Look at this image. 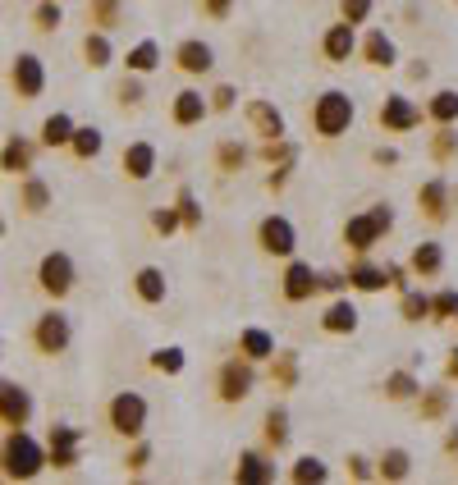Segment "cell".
<instances>
[{"label": "cell", "mask_w": 458, "mask_h": 485, "mask_svg": "<svg viewBox=\"0 0 458 485\" xmlns=\"http://www.w3.org/2000/svg\"><path fill=\"white\" fill-rule=\"evenodd\" d=\"M124 174L138 179V183L151 179V174H156V147H151V142H128V147H124Z\"/></svg>", "instance_id": "9a60e30c"}, {"label": "cell", "mask_w": 458, "mask_h": 485, "mask_svg": "<svg viewBox=\"0 0 458 485\" xmlns=\"http://www.w3.org/2000/svg\"><path fill=\"white\" fill-rule=\"evenodd\" d=\"M151 225H156L160 234H170V229H179V211H156V215H151Z\"/></svg>", "instance_id": "7dc6e473"}, {"label": "cell", "mask_w": 458, "mask_h": 485, "mask_svg": "<svg viewBox=\"0 0 458 485\" xmlns=\"http://www.w3.org/2000/svg\"><path fill=\"white\" fill-rule=\"evenodd\" d=\"M0 421L5 426H28L33 421V394L10 381H0Z\"/></svg>", "instance_id": "ba28073f"}, {"label": "cell", "mask_w": 458, "mask_h": 485, "mask_svg": "<svg viewBox=\"0 0 458 485\" xmlns=\"http://www.w3.org/2000/svg\"><path fill=\"white\" fill-rule=\"evenodd\" d=\"M124 65H128V73H151V69L160 65V46H156V42H138V46L124 56Z\"/></svg>", "instance_id": "484cf974"}, {"label": "cell", "mask_w": 458, "mask_h": 485, "mask_svg": "<svg viewBox=\"0 0 458 485\" xmlns=\"http://www.w3.org/2000/svg\"><path fill=\"white\" fill-rule=\"evenodd\" d=\"M422 316H431V298L426 293H408L403 298V320H422Z\"/></svg>", "instance_id": "b9f144b4"}, {"label": "cell", "mask_w": 458, "mask_h": 485, "mask_svg": "<svg viewBox=\"0 0 458 485\" xmlns=\"http://www.w3.org/2000/svg\"><path fill=\"white\" fill-rule=\"evenodd\" d=\"M175 60H179L183 73H206V69L215 65V50H211L206 42H198V37H188V42H179Z\"/></svg>", "instance_id": "5bb4252c"}, {"label": "cell", "mask_w": 458, "mask_h": 485, "mask_svg": "<svg viewBox=\"0 0 458 485\" xmlns=\"http://www.w3.org/2000/svg\"><path fill=\"white\" fill-rule=\"evenodd\" d=\"M37 284H42V293H50V298H65V293L74 289V257L69 252H46L42 266H37Z\"/></svg>", "instance_id": "5b68a950"}, {"label": "cell", "mask_w": 458, "mask_h": 485, "mask_svg": "<svg viewBox=\"0 0 458 485\" xmlns=\"http://www.w3.org/2000/svg\"><path fill=\"white\" fill-rule=\"evenodd\" d=\"M445 403H449V394H445V389L426 394V398H422V417H440V412H445Z\"/></svg>", "instance_id": "bcb514c9"}, {"label": "cell", "mask_w": 458, "mask_h": 485, "mask_svg": "<svg viewBox=\"0 0 458 485\" xmlns=\"http://www.w3.org/2000/svg\"><path fill=\"white\" fill-rule=\"evenodd\" d=\"M206 111H211V101H206L202 92H179V96H175V124H183V128L202 124Z\"/></svg>", "instance_id": "d6986e66"}, {"label": "cell", "mask_w": 458, "mask_h": 485, "mask_svg": "<svg viewBox=\"0 0 458 485\" xmlns=\"http://www.w3.org/2000/svg\"><path fill=\"white\" fill-rule=\"evenodd\" d=\"M371 10H376V0H339V14H344V23H367L371 19Z\"/></svg>", "instance_id": "8d00e7d4"}, {"label": "cell", "mask_w": 458, "mask_h": 485, "mask_svg": "<svg viewBox=\"0 0 458 485\" xmlns=\"http://www.w3.org/2000/svg\"><path fill=\"white\" fill-rule=\"evenodd\" d=\"M385 394L390 398H413L417 394V375L413 371H394L390 381H385Z\"/></svg>", "instance_id": "d590c367"}, {"label": "cell", "mask_w": 458, "mask_h": 485, "mask_svg": "<svg viewBox=\"0 0 458 485\" xmlns=\"http://www.w3.org/2000/svg\"><path fill=\"white\" fill-rule=\"evenodd\" d=\"M111 426L120 430V435L138 440L143 430H147V398H143L138 389H124V394H115V398H111Z\"/></svg>", "instance_id": "277c9868"}, {"label": "cell", "mask_w": 458, "mask_h": 485, "mask_svg": "<svg viewBox=\"0 0 458 485\" xmlns=\"http://www.w3.org/2000/svg\"><path fill=\"white\" fill-rule=\"evenodd\" d=\"M179 220H183L188 229H198V225H202V211H198L193 193H179Z\"/></svg>", "instance_id": "ee69618b"}, {"label": "cell", "mask_w": 458, "mask_h": 485, "mask_svg": "<svg viewBox=\"0 0 458 485\" xmlns=\"http://www.w3.org/2000/svg\"><path fill=\"white\" fill-rule=\"evenodd\" d=\"M238 353H244L248 362H261V358H276V339L271 335H266V330H244V335H238Z\"/></svg>", "instance_id": "7402d4cb"}, {"label": "cell", "mask_w": 458, "mask_h": 485, "mask_svg": "<svg viewBox=\"0 0 458 485\" xmlns=\"http://www.w3.org/2000/svg\"><path fill=\"white\" fill-rule=\"evenodd\" d=\"M92 23H97V28L105 33V28H115V23H120V0H92Z\"/></svg>", "instance_id": "e575fe53"}, {"label": "cell", "mask_w": 458, "mask_h": 485, "mask_svg": "<svg viewBox=\"0 0 458 485\" xmlns=\"http://www.w3.org/2000/svg\"><path fill=\"white\" fill-rule=\"evenodd\" d=\"M42 467H46L42 444H37L23 426H14V430H10V440L0 444V472H5L10 481H33Z\"/></svg>", "instance_id": "6da1fadb"}, {"label": "cell", "mask_w": 458, "mask_h": 485, "mask_svg": "<svg viewBox=\"0 0 458 485\" xmlns=\"http://www.w3.org/2000/svg\"><path fill=\"white\" fill-rule=\"evenodd\" d=\"M326 60H335V65H344L348 56L358 50V33H353V23H335V28L326 33Z\"/></svg>", "instance_id": "2e32d148"}, {"label": "cell", "mask_w": 458, "mask_h": 485, "mask_svg": "<svg viewBox=\"0 0 458 485\" xmlns=\"http://www.w3.org/2000/svg\"><path fill=\"white\" fill-rule=\"evenodd\" d=\"M348 284L353 289H362V293H376V289H385L390 284V271H381V266H353V271H348Z\"/></svg>", "instance_id": "d4e9b609"}, {"label": "cell", "mask_w": 458, "mask_h": 485, "mask_svg": "<svg viewBox=\"0 0 458 485\" xmlns=\"http://www.w3.org/2000/svg\"><path fill=\"white\" fill-rule=\"evenodd\" d=\"M321 326H326L330 335H353V330H358V307L348 303V298H339V303H330V307H326Z\"/></svg>", "instance_id": "ffe728a7"}, {"label": "cell", "mask_w": 458, "mask_h": 485, "mask_svg": "<svg viewBox=\"0 0 458 485\" xmlns=\"http://www.w3.org/2000/svg\"><path fill=\"white\" fill-rule=\"evenodd\" d=\"M10 83H14V92H19L23 101L42 96V88H46V65L33 56V50H23V56L14 60V69H10Z\"/></svg>", "instance_id": "52a82bcc"}, {"label": "cell", "mask_w": 458, "mask_h": 485, "mask_svg": "<svg viewBox=\"0 0 458 485\" xmlns=\"http://www.w3.org/2000/svg\"><path fill=\"white\" fill-rule=\"evenodd\" d=\"M74 156L78 160H97L101 156V147H105V138H101V128H74Z\"/></svg>", "instance_id": "f546056e"}, {"label": "cell", "mask_w": 458, "mask_h": 485, "mask_svg": "<svg viewBox=\"0 0 458 485\" xmlns=\"http://www.w3.org/2000/svg\"><path fill=\"white\" fill-rule=\"evenodd\" d=\"M23 206H28L33 215H42L50 206V188L42 179H28V183H23Z\"/></svg>", "instance_id": "836d02e7"}, {"label": "cell", "mask_w": 458, "mask_h": 485, "mask_svg": "<svg viewBox=\"0 0 458 485\" xmlns=\"http://www.w3.org/2000/svg\"><path fill=\"white\" fill-rule=\"evenodd\" d=\"M257 238H261V248L271 252V257H289V252H293V242H299V238H293V225L284 220V215H266Z\"/></svg>", "instance_id": "30bf717a"}, {"label": "cell", "mask_w": 458, "mask_h": 485, "mask_svg": "<svg viewBox=\"0 0 458 485\" xmlns=\"http://www.w3.org/2000/svg\"><path fill=\"white\" fill-rule=\"evenodd\" d=\"M440 266H445L440 242H417V252H413V271H417V275H440Z\"/></svg>", "instance_id": "83f0119b"}, {"label": "cell", "mask_w": 458, "mask_h": 485, "mask_svg": "<svg viewBox=\"0 0 458 485\" xmlns=\"http://www.w3.org/2000/svg\"><path fill=\"white\" fill-rule=\"evenodd\" d=\"M124 463H128V472H143V467L151 463V449H147V444H138V449H133V453L124 458Z\"/></svg>", "instance_id": "c3c4849f"}, {"label": "cell", "mask_w": 458, "mask_h": 485, "mask_svg": "<svg viewBox=\"0 0 458 485\" xmlns=\"http://www.w3.org/2000/svg\"><path fill=\"white\" fill-rule=\"evenodd\" d=\"M326 463L321 458H299V467H293V481H326Z\"/></svg>", "instance_id": "f35d334b"}, {"label": "cell", "mask_w": 458, "mask_h": 485, "mask_svg": "<svg viewBox=\"0 0 458 485\" xmlns=\"http://www.w3.org/2000/svg\"><path fill=\"white\" fill-rule=\"evenodd\" d=\"M248 119L257 124V133H261V138H271V142H280V138H284V115L276 111V105L252 101V105H248Z\"/></svg>", "instance_id": "ac0fdd59"}, {"label": "cell", "mask_w": 458, "mask_h": 485, "mask_svg": "<svg viewBox=\"0 0 458 485\" xmlns=\"http://www.w3.org/2000/svg\"><path fill=\"white\" fill-rule=\"evenodd\" d=\"M353 101H348L344 92H321L316 96V105H312V124H316V133L321 138H339V133H348L353 128Z\"/></svg>", "instance_id": "7a4b0ae2"}, {"label": "cell", "mask_w": 458, "mask_h": 485, "mask_svg": "<svg viewBox=\"0 0 458 485\" xmlns=\"http://www.w3.org/2000/svg\"><path fill=\"white\" fill-rule=\"evenodd\" d=\"M394 225V211L390 206H376V211H367V215H353V220L344 225V242L348 248H358V252H367V248H376L381 242V234Z\"/></svg>", "instance_id": "3957f363"}, {"label": "cell", "mask_w": 458, "mask_h": 485, "mask_svg": "<svg viewBox=\"0 0 458 485\" xmlns=\"http://www.w3.org/2000/svg\"><path fill=\"white\" fill-rule=\"evenodd\" d=\"M202 10H206L211 19H229V10H234V0H202Z\"/></svg>", "instance_id": "681fc988"}, {"label": "cell", "mask_w": 458, "mask_h": 485, "mask_svg": "<svg viewBox=\"0 0 458 485\" xmlns=\"http://www.w3.org/2000/svg\"><path fill=\"white\" fill-rule=\"evenodd\" d=\"M431 316H458V293L454 289L436 293V298H431Z\"/></svg>", "instance_id": "7bdbcfd3"}, {"label": "cell", "mask_w": 458, "mask_h": 485, "mask_svg": "<svg viewBox=\"0 0 458 485\" xmlns=\"http://www.w3.org/2000/svg\"><path fill=\"white\" fill-rule=\"evenodd\" d=\"M42 142H46V147H69V142H74V119H69V115H50V119L42 124Z\"/></svg>", "instance_id": "4316f807"}, {"label": "cell", "mask_w": 458, "mask_h": 485, "mask_svg": "<svg viewBox=\"0 0 458 485\" xmlns=\"http://www.w3.org/2000/svg\"><path fill=\"white\" fill-rule=\"evenodd\" d=\"M248 394H252V362H225V371H221V398L238 403Z\"/></svg>", "instance_id": "4fadbf2b"}, {"label": "cell", "mask_w": 458, "mask_h": 485, "mask_svg": "<svg viewBox=\"0 0 458 485\" xmlns=\"http://www.w3.org/2000/svg\"><path fill=\"white\" fill-rule=\"evenodd\" d=\"M83 56H88V65H92V69H105V65L115 60V50H111V37H105L101 28H97V33H88V42H83Z\"/></svg>", "instance_id": "f1b7e54d"}, {"label": "cell", "mask_w": 458, "mask_h": 485, "mask_svg": "<svg viewBox=\"0 0 458 485\" xmlns=\"http://www.w3.org/2000/svg\"><path fill=\"white\" fill-rule=\"evenodd\" d=\"M458 151V138H454V133H440V138H436V156H454Z\"/></svg>", "instance_id": "816d5d0a"}, {"label": "cell", "mask_w": 458, "mask_h": 485, "mask_svg": "<svg viewBox=\"0 0 458 485\" xmlns=\"http://www.w3.org/2000/svg\"><path fill=\"white\" fill-rule=\"evenodd\" d=\"M445 197H449V188H445L440 179H431V183H422V193H417L422 211H426V215H436V220H445Z\"/></svg>", "instance_id": "4dcf8cb0"}, {"label": "cell", "mask_w": 458, "mask_h": 485, "mask_svg": "<svg viewBox=\"0 0 458 485\" xmlns=\"http://www.w3.org/2000/svg\"><path fill=\"white\" fill-rule=\"evenodd\" d=\"M244 485H266V481H276V463H266L261 453H244L238 458V472H234Z\"/></svg>", "instance_id": "44dd1931"}, {"label": "cell", "mask_w": 458, "mask_h": 485, "mask_svg": "<svg viewBox=\"0 0 458 485\" xmlns=\"http://www.w3.org/2000/svg\"><path fill=\"white\" fill-rule=\"evenodd\" d=\"M408 467H413V458L403 453V449H390V453L381 458V476H385V481H403V476H408Z\"/></svg>", "instance_id": "d6a6232c"}, {"label": "cell", "mask_w": 458, "mask_h": 485, "mask_svg": "<svg viewBox=\"0 0 458 485\" xmlns=\"http://www.w3.org/2000/svg\"><path fill=\"white\" fill-rule=\"evenodd\" d=\"M0 170L5 174H28L33 170V142L28 138H10L0 147Z\"/></svg>", "instance_id": "e0dca14e"}, {"label": "cell", "mask_w": 458, "mask_h": 485, "mask_svg": "<svg viewBox=\"0 0 458 485\" xmlns=\"http://www.w3.org/2000/svg\"><path fill=\"white\" fill-rule=\"evenodd\" d=\"M33 339H37V348H42L46 358L65 353V348H69V339H74L69 316H65V312H46V316H37V330H33Z\"/></svg>", "instance_id": "8992f818"}, {"label": "cell", "mask_w": 458, "mask_h": 485, "mask_svg": "<svg viewBox=\"0 0 458 485\" xmlns=\"http://www.w3.org/2000/svg\"><path fill=\"white\" fill-rule=\"evenodd\" d=\"M33 19H37V28H42V33H56L65 14H60V5H56V0H42V5H37V14H33Z\"/></svg>", "instance_id": "74e56055"}, {"label": "cell", "mask_w": 458, "mask_h": 485, "mask_svg": "<svg viewBox=\"0 0 458 485\" xmlns=\"http://www.w3.org/2000/svg\"><path fill=\"white\" fill-rule=\"evenodd\" d=\"M120 101H124V105H128V101H143V88H138V83H124V88H120Z\"/></svg>", "instance_id": "f5cc1de1"}, {"label": "cell", "mask_w": 458, "mask_h": 485, "mask_svg": "<svg viewBox=\"0 0 458 485\" xmlns=\"http://www.w3.org/2000/svg\"><path fill=\"white\" fill-rule=\"evenodd\" d=\"M266 440H271L276 449L289 440V417H284V412H271V417H266Z\"/></svg>", "instance_id": "60d3db41"}, {"label": "cell", "mask_w": 458, "mask_h": 485, "mask_svg": "<svg viewBox=\"0 0 458 485\" xmlns=\"http://www.w3.org/2000/svg\"><path fill=\"white\" fill-rule=\"evenodd\" d=\"M244 160H248V151L238 147V142H225V147H221V166H225V170H238Z\"/></svg>", "instance_id": "f6af8a7d"}, {"label": "cell", "mask_w": 458, "mask_h": 485, "mask_svg": "<svg viewBox=\"0 0 458 485\" xmlns=\"http://www.w3.org/2000/svg\"><path fill=\"white\" fill-rule=\"evenodd\" d=\"M78 444H83V435H78L74 426H56L50 430V453H46V463L56 467V472H69L78 463Z\"/></svg>", "instance_id": "9c48e42d"}, {"label": "cell", "mask_w": 458, "mask_h": 485, "mask_svg": "<svg viewBox=\"0 0 458 485\" xmlns=\"http://www.w3.org/2000/svg\"><path fill=\"white\" fill-rule=\"evenodd\" d=\"M280 381H293V358H280Z\"/></svg>", "instance_id": "db71d44e"}, {"label": "cell", "mask_w": 458, "mask_h": 485, "mask_svg": "<svg viewBox=\"0 0 458 485\" xmlns=\"http://www.w3.org/2000/svg\"><path fill=\"white\" fill-rule=\"evenodd\" d=\"M431 119H436V124H454L458 119V92H436V96H431Z\"/></svg>", "instance_id": "1f68e13d"}, {"label": "cell", "mask_w": 458, "mask_h": 485, "mask_svg": "<svg viewBox=\"0 0 458 485\" xmlns=\"http://www.w3.org/2000/svg\"><path fill=\"white\" fill-rule=\"evenodd\" d=\"M362 56H367V65H376V69H390V65H394V42H390L385 33H367Z\"/></svg>", "instance_id": "cb8c5ba5"}, {"label": "cell", "mask_w": 458, "mask_h": 485, "mask_svg": "<svg viewBox=\"0 0 458 485\" xmlns=\"http://www.w3.org/2000/svg\"><path fill=\"white\" fill-rule=\"evenodd\" d=\"M316 289H321V275L312 271L307 261H293L289 271H284V298H289V303H307Z\"/></svg>", "instance_id": "8fae6325"}, {"label": "cell", "mask_w": 458, "mask_h": 485, "mask_svg": "<svg viewBox=\"0 0 458 485\" xmlns=\"http://www.w3.org/2000/svg\"><path fill=\"white\" fill-rule=\"evenodd\" d=\"M234 96H238L234 88H215V92H211V105H215V111H229V105H234Z\"/></svg>", "instance_id": "f907efd6"}, {"label": "cell", "mask_w": 458, "mask_h": 485, "mask_svg": "<svg viewBox=\"0 0 458 485\" xmlns=\"http://www.w3.org/2000/svg\"><path fill=\"white\" fill-rule=\"evenodd\" d=\"M449 375H454V381H458V348H454V353H449Z\"/></svg>", "instance_id": "11a10c76"}, {"label": "cell", "mask_w": 458, "mask_h": 485, "mask_svg": "<svg viewBox=\"0 0 458 485\" xmlns=\"http://www.w3.org/2000/svg\"><path fill=\"white\" fill-rule=\"evenodd\" d=\"M133 284H138V298H143V303H166V271H156V266H143Z\"/></svg>", "instance_id": "603a6c76"}, {"label": "cell", "mask_w": 458, "mask_h": 485, "mask_svg": "<svg viewBox=\"0 0 458 485\" xmlns=\"http://www.w3.org/2000/svg\"><path fill=\"white\" fill-rule=\"evenodd\" d=\"M151 366H156V371H166V375L183 371V348H160V353L151 358Z\"/></svg>", "instance_id": "ab89813d"}, {"label": "cell", "mask_w": 458, "mask_h": 485, "mask_svg": "<svg viewBox=\"0 0 458 485\" xmlns=\"http://www.w3.org/2000/svg\"><path fill=\"white\" fill-rule=\"evenodd\" d=\"M381 124H385L390 133H408L413 124H422V111H417L408 96H385V105H381Z\"/></svg>", "instance_id": "7c38bea8"}]
</instances>
